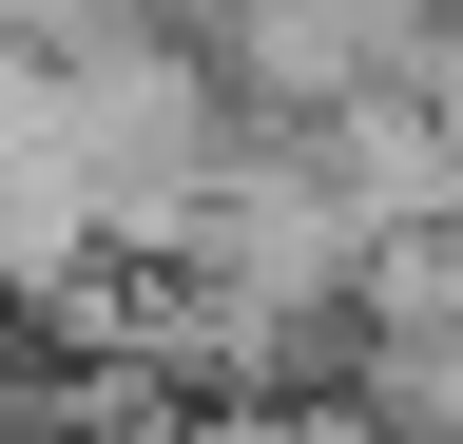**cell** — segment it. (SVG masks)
Masks as SVG:
<instances>
[{
    "label": "cell",
    "mask_w": 463,
    "mask_h": 444,
    "mask_svg": "<svg viewBox=\"0 0 463 444\" xmlns=\"http://www.w3.org/2000/svg\"><path fill=\"white\" fill-rule=\"evenodd\" d=\"M213 39H232V97L251 117H367V97H425L463 0H232Z\"/></svg>",
    "instance_id": "1"
}]
</instances>
